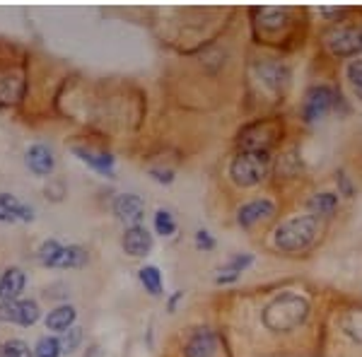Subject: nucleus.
Masks as SVG:
<instances>
[{"label": "nucleus", "instance_id": "5701e85b", "mask_svg": "<svg viewBox=\"0 0 362 357\" xmlns=\"http://www.w3.org/2000/svg\"><path fill=\"white\" fill-rule=\"evenodd\" d=\"M155 230L162 237H169V234L177 232V220H174V215L169 210H157L155 213Z\"/></svg>", "mask_w": 362, "mask_h": 357}, {"label": "nucleus", "instance_id": "4468645a", "mask_svg": "<svg viewBox=\"0 0 362 357\" xmlns=\"http://www.w3.org/2000/svg\"><path fill=\"white\" fill-rule=\"evenodd\" d=\"M22 290H25V273L20 268H8L0 278V302L17 300Z\"/></svg>", "mask_w": 362, "mask_h": 357}, {"label": "nucleus", "instance_id": "423d86ee", "mask_svg": "<svg viewBox=\"0 0 362 357\" xmlns=\"http://www.w3.org/2000/svg\"><path fill=\"white\" fill-rule=\"evenodd\" d=\"M326 46L334 51L336 56H353L362 46V34L355 27H331L326 32Z\"/></svg>", "mask_w": 362, "mask_h": 357}, {"label": "nucleus", "instance_id": "aec40b11", "mask_svg": "<svg viewBox=\"0 0 362 357\" xmlns=\"http://www.w3.org/2000/svg\"><path fill=\"white\" fill-rule=\"evenodd\" d=\"M341 326L355 343L362 345V307L360 309H350V312L343 316Z\"/></svg>", "mask_w": 362, "mask_h": 357}, {"label": "nucleus", "instance_id": "6e6552de", "mask_svg": "<svg viewBox=\"0 0 362 357\" xmlns=\"http://www.w3.org/2000/svg\"><path fill=\"white\" fill-rule=\"evenodd\" d=\"M271 215H276V203H273L271 198H254V201L244 203V206L237 210V222L242 227H251V225H256V222L271 218Z\"/></svg>", "mask_w": 362, "mask_h": 357}, {"label": "nucleus", "instance_id": "cd10ccee", "mask_svg": "<svg viewBox=\"0 0 362 357\" xmlns=\"http://www.w3.org/2000/svg\"><path fill=\"white\" fill-rule=\"evenodd\" d=\"M3 357H32V350L25 341H8L3 345Z\"/></svg>", "mask_w": 362, "mask_h": 357}, {"label": "nucleus", "instance_id": "9b49d317", "mask_svg": "<svg viewBox=\"0 0 362 357\" xmlns=\"http://www.w3.org/2000/svg\"><path fill=\"white\" fill-rule=\"evenodd\" d=\"M215 348H218V338L210 329H198L194 336L189 338L184 353L186 357H213Z\"/></svg>", "mask_w": 362, "mask_h": 357}, {"label": "nucleus", "instance_id": "f8f14e48", "mask_svg": "<svg viewBox=\"0 0 362 357\" xmlns=\"http://www.w3.org/2000/svg\"><path fill=\"white\" fill-rule=\"evenodd\" d=\"M27 165H29V169H32L34 174H39V177H46V174L54 172V152H51L42 143L32 145L29 152H27Z\"/></svg>", "mask_w": 362, "mask_h": 357}, {"label": "nucleus", "instance_id": "473e14b6", "mask_svg": "<svg viewBox=\"0 0 362 357\" xmlns=\"http://www.w3.org/2000/svg\"><path fill=\"white\" fill-rule=\"evenodd\" d=\"M0 357H3V345H0Z\"/></svg>", "mask_w": 362, "mask_h": 357}, {"label": "nucleus", "instance_id": "f257e3e1", "mask_svg": "<svg viewBox=\"0 0 362 357\" xmlns=\"http://www.w3.org/2000/svg\"><path fill=\"white\" fill-rule=\"evenodd\" d=\"M309 300L297 292H283L264 309V326L273 333H288L300 329L309 316Z\"/></svg>", "mask_w": 362, "mask_h": 357}, {"label": "nucleus", "instance_id": "0eeeda50", "mask_svg": "<svg viewBox=\"0 0 362 357\" xmlns=\"http://www.w3.org/2000/svg\"><path fill=\"white\" fill-rule=\"evenodd\" d=\"M0 321H10V324L32 326L39 321V304L34 300H10L0 302Z\"/></svg>", "mask_w": 362, "mask_h": 357}, {"label": "nucleus", "instance_id": "7ed1b4c3", "mask_svg": "<svg viewBox=\"0 0 362 357\" xmlns=\"http://www.w3.org/2000/svg\"><path fill=\"white\" fill-rule=\"evenodd\" d=\"M268 167H271V152L261 150H242L232 160L230 165V177L237 186H256L266 179Z\"/></svg>", "mask_w": 362, "mask_h": 357}, {"label": "nucleus", "instance_id": "f3484780", "mask_svg": "<svg viewBox=\"0 0 362 357\" xmlns=\"http://www.w3.org/2000/svg\"><path fill=\"white\" fill-rule=\"evenodd\" d=\"M309 210H312V215L331 218V215L338 210V193H331V191L314 193V196L309 198Z\"/></svg>", "mask_w": 362, "mask_h": 357}, {"label": "nucleus", "instance_id": "4be33fe9", "mask_svg": "<svg viewBox=\"0 0 362 357\" xmlns=\"http://www.w3.org/2000/svg\"><path fill=\"white\" fill-rule=\"evenodd\" d=\"M261 75L266 78L268 85L280 87V83H285L290 73H288V68H285V66H278V63H266V66L261 68Z\"/></svg>", "mask_w": 362, "mask_h": 357}, {"label": "nucleus", "instance_id": "dca6fc26", "mask_svg": "<svg viewBox=\"0 0 362 357\" xmlns=\"http://www.w3.org/2000/svg\"><path fill=\"white\" fill-rule=\"evenodd\" d=\"M73 152L83 162H87L90 167H95L97 172L107 174V177H112L114 174V157L109 155V152H92V150H85V148H73Z\"/></svg>", "mask_w": 362, "mask_h": 357}, {"label": "nucleus", "instance_id": "a211bd4d", "mask_svg": "<svg viewBox=\"0 0 362 357\" xmlns=\"http://www.w3.org/2000/svg\"><path fill=\"white\" fill-rule=\"evenodd\" d=\"M87 259L90 256H87V251L83 247H61L51 268H80L85 266Z\"/></svg>", "mask_w": 362, "mask_h": 357}, {"label": "nucleus", "instance_id": "1a4fd4ad", "mask_svg": "<svg viewBox=\"0 0 362 357\" xmlns=\"http://www.w3.org/2000/svg\"><path fill=\"white\" fill-rule=\"evenodd\" d=\"M114 213L119 215L121 220H128V222H133V225H138L145 215V203L136 193H121L114 201Z\"/></svg>", "mask_w": 362, "mask_h": 357}, {"label": "nucleus", "instance_id": "bb28decb", "mask_svg": "<svg viewBox=\"0 0 362 357\" xmlns=\"http://www.w3.org/2000/svg\"><path fill=\"white\" fill-rule=\"evenodd\" d=\"M58 251H61V244L54 242V239H51V242H44L42 247H39V261H42L44 266H54Z\"/></svg>", "mask_w": 362, "mask_h": 357}, {"label": "nucleus", "instance_id": "b1692460", "mask_svg": "<svg viewBox=\"0 0 362 357\" xmlns=\"http://www.w3.org/2000/svg\"><path fill=\"white\" fill-rule=\"evenodd\" d=\"M61 341V350L63 353H75L78 350L80 341H83V329H78V326H70L68 331H63V336L58 338Z\"/></svg>", "mask_w": 362, "mask_h": 357}, {"label": "nucleus", "instance_id": "a878e982", "mask_svg": "<svg viewBox=\"0 0 362 357\" xmlns=\"http://www.w3.org/2000/svg\"><path fill=\"white\" fill-rule=\"evenodd\" d=\"M348 80H350V85H353L355 95L362 99V58H358V61H350Z\"/></svg>", "mask_w": 362, "mask_h": 357}, {"label": "nucleus", "instance_id": "2eb2a0df", "mask_svg": "<svg viewBox=\"0 0 362 357\" xmlns=\"http://www.w3.org/2000/svg\"><path fill=\"white\" fill-rule=\"evenodd\" d=\"M251 263H254V256H251V254H237V256H232V259L225 263V268H220V271H218L215 280H218V283H232V280H237L239 275L247 271Z\"/></svg>", "mask_w": 362, "mask_h": 357}, {"label": "nucleus", "instance_id": "393cba45", "mask_svg": "<svg viewBox=\"0 0 362 357\" xmlns=\"http://www.w3.org/2000/svg\"><path fill=\"white\" fill-rule=\"evenodd\" d=\"M63 350H61V341L58 338H51L46 336L42 341L37 343V348H34V357H58Z\"/></svg>", "mask_w": 362, "mask_h": 357}, {"label": "nucleus", "instance_id": "f03ea898", "mask_svg": "<svg viewBox=\"0 0 362 357\" xmlns=\"http://www.w3.org/2000/svg\"><path fill=\"white\" fill-rule=\"evenodd\" d=\"M321 232V222L317 215H297V218L285 220L283 225L276 230V247L280 251H288V254H295V251H305L317 242Z\"/></svg>", "mask_w": 362, "mask_h": 357}, {"label": "nucleus", "instance_id": "7c9ffc66", "mask_svg": "<svg viewBox=\"0 0 362 357\" xmlns=\"http://www.w3.org/2000/svg\"><path fill=\"white\" fill-rule=\"evenodd\" d=\"M104 353H102V348H99V345H90V348H87V353H85V357H102Z\"/></svg>", "mask_w": 362, "mask_h": 357}, {"label": "nucleus", "instance_id": "c85d7f7f", "mask_svg": "<svg viewBox=\"0 0 362 357\" xmlns=\"http://www.w3.org/2000/svg\"><path fill=\"white\" fill-rule=\"evenodd\" d=\"M196 247H198V249H206V251L215 249V239L210 237V232H208V230H198V232H196Z\"/></svg>", "mask_w": 362, "mask_h": 357}, {"label": "nucleus", "instance_id": "39448f33", "mask_svg": "<svg viewBox=\"0 0 362 357\" xmlns=\"http://www.w3.org/2000/svg\"><path fill=\"white\" fill-rule=\"evenodd\" d=\"M276 138H278V126L271 124V121H264V124H254L244 128L242 136H239V145H242V150L268 152L271 145L276 143Z\"/></svg>", "mask_w": 362, "mask_h": 357}, {"label": "nucleus", "instance_id": "6ab92c4d", "mask_svg": "<svg viewBox=\"0 0 362 357\" xmlns=\"http://www.w3.org/2000/svg\"><path fill=\"white\" fill-rule=\"evenodd\" d=\"M75 321V309L70 307V304H63V307H56L54 312H49L46 316V326H49L51 331H68L70 326H73Z\"/></svg>", "mask_w": 362, "mask_h": 357}, {"label": "nucleus", "instance_id": "9d476101", "mask_svg": "<svg viewBox=\"0 0 362 357\" xmlns=\"http://www.w3.org/2000/svg\"><path fill=\"white\" fill-rule=\"evenodd\" d=\"M124 249L131 256H145L153 249V234L143 225H131L124 234Z\"/></svg>", "mask_w": 362, "mask_h": 357}, {"label": "nucleus", "instance_id": "412c9836", "mask_svg": "<svg viewBox=\"0 0 362 357\" xmlns=\"http://www.w3.org/2000/svg\"><path fill=\"white\" fill-rule=\"evenodd\" d=\"M140 283L145 285V290L150 292V295H162V273L160 268L155 266H145L140 268Z\"/></svg>", "mask_w": 362, "mask_h": 357}, {"label": "nucleus", "instance_id": "20e7f679", "mask_svg": "<svg viewBox=\"0 0 362 357\" xmlns=\"http://www.w3.org/2000/svg\"><path fill=\"white\" fill-rule=\"evenodd\" d=\"M338 102H341V95H338L334 87L314 85L307 90L305 102H302V116H305L307 124H312V121L324 119L331 109H336Z\"/></svg>", "mask_w": 362, "mask_h": 357}, {"label": "nucleus", "instance_id": "2f4dec72", "mask_svg": "<svg viewBox=\"0 0 362 357\" xmlns=\"http://www.w3.org/2000/svg\"><path fill=\"white\" fill-rule=\"evenodd\" d=\"M181 297H184V292H177V295L169 300V312H174V309H177V302L181 300Z\"/></svg>", "mask_w": 362, "mask_h": 357}, {"label": "nucleus", "instance_id": "ddd939ff", "mask_svg": "<svg viewBox=\"0 0 362 357\" xmlns=\"http://www.w3.org/2000/svg\"><path fill=\"white\" fill-rule=\"evenodd\" d=\"M32 208L22 206L15 196L0 193V222H17V220H32Z\"/></svg>", "mask_w": 362, "mask_h": 357}, {"label": "nucleus", "instance_id": "c756f323", "mask_svg": "<svg viewBox=\"0 0 362 357\" xmlns=\"http://www.w3.org/2000/svg\"><path fill=\"white\" fill-rule=\"evenodd\" d=\"M150 174H153L157 181H162V184H169V181L174 179V174L169 172V169H167V172H162V169H150Z\"/></svg>", "mask_w": 362, "mask_h": 357}]
</instances>
